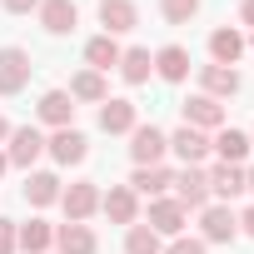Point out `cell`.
<instances>
[{
  "instance_id": "obj_1",
  "label": "cell",
  "mask_w": 254,
  "mask_h": 254,
  "mask_svg": "<svg viewBox=\"0 0 254 254\" xmlns=\"http://www.w3.org/2000/svg\"><path fill=\"white\" fill-rule=\"evenodd\" d=\"M25 85H30V55L5 45L0 50V95H20Z\"/></svg>"
},
{
  "instance_id": "obj_2",
  "label": "cell",
  "mask_w": 254,
  "mask_h": 254,
  "mask_svg": "<svg viewBox=\"0 0 254 254\" xmlns=\"http://www.w3.org/2000/svg\"><path fill=\"white\" fill-rule=\"evenodd\" d=\"M60 204H65L70 224H85V219H90V214L100 209V190H95V180H80V185L60 190Z\"/></svg>"
},
{
  "instance_id": "obj_3",
  "label": "cell",
  "mask_w": 254,
  "mask_h": 254,
  "mask_svg": "<svg viewBox=\"0 0 254 254\" xmlns=\"http://www.w3.org/2000/svg\"><path fill=\"white\" fill-rule=\"evenodd\" d=\"M130 155H135V165H160L165 160V150H170V140H165V130H155V125H135L130 130Z\"/></svg>"
},
{
  "instance_id": "obj_4",
  "label": "cell",
  "mask_w": 254,
  "mask_h": 254,
  "mask_svg": "<svg viewBox=\"0 0 254 254\" xmlns=\"http://www.w3.org/2000/svg\"><path fill=\"white\" fill-rule=\"evenodd\" d=\"M45 155V135L35 130V125H20V130H10V165H20V170H30L35 160Z\"/></svg>"
},
{
  "instance_id": "obj_5",
  "label": "cell",
  "mask_w": 254,
  "mask_h": 254,
  "mask_svg": "<svg viewBox=\"0 0 254 254\" xmlns=\"http://www.w3.org/2000/svg\"><path fill=\"white\" fill-rule=\"evenodd\" d=\"M175 190H180L175 199H180L185 209H204V204H209V180H204L199 165H185V170L175 175Z\"/></svg>"
},
{
  "instance_id": "obj_6",
  "label": "cell",
  "mask_w": 254,
  "mask_h": 254,
  "mask_svg": "<svg viewBox=\"0 0 254 254\" xmlns=\"http://www.w3.org/2000/svg\"><path fill=\"white\" fill-rule=\"evenodd\" d=\"M135 125H140L135 100H105V105H100V130H105V135H130Z\"/></svg>"
},
{
  "instance_id": "obj_7",
  "label": "cell",
  "mask_w": 254,
  "mask_h": 254,
  "mask_svg": "<svg viewBox=\"0 0 254 254\" xmlns=\"http://www.w3.org/2000/svg\"><path fill=\"white\" fill-rule=\"evenodd\" d=\"M185 125L190 130H219L224 125V105L209 100V95H190L185 100Z\"/></svg>"
},
{
  "instance_id": "obj_8",
  "label": "cell",
  "mask_w": 254,
  "mask_h": 254,
  "mask_svg": "<svg viewBox=\"0 0 254 254\" xmlns=\"http://www.w3.org/2000/svg\"><path fill=\"white\" fill-rule=\"evenodd\" d=\"M185 219H190V209L180 199H155L150 204V229L155 234H170L175 239V234H185Z\"/></svg>"
},
{
  "instance_id": "obj_9",
  "label": "cell",
  "mask_w": 254,
  "mask_h": 254,
  "mask_svg": "<svg viewBox=\"0 0 254 254\" xmlns=\"http://www.w3.org/2000/svg\"><path fill=\"white\" fill-rule=\"evenodd\" d=\"M204 239L209 244H229L234 234H239V219H234V209L229 204H204Z\"/></svg>"
},
{
  "instance_id": "obj_10",
  "label": "cell",
  "mask_w": 254,
  "mask_h": 254,
  "mask_svg": "<svg viewBox=\"0 0 254 254\" xmlns=\"http://www.w3.org/2000/svg\"><path fill=\"white\" fill-rule=\"evenodd\" d=\"M100 209H105L115 224H135V219H140V199H135L130 185H115L110 194H100Z\"/></svg>"
},
{
  "instance_id": "obj_11",
  "label": "cell",
  "mask_w": 254,
  "mask_h": 254,
  "mask_svg": "<svg viewBox=\"0 0 254 254\" xmlns=\"http://www.w3.org/2000/svg\"><path fill=\"white\" fill-rule=\"evenodd\" d=\"M140 10H135V0H100V25L105 35H125V30H135Z\"/></svg>"
},
{
  "instance_id": "obj_12",
  "label": "cell",
  "mask_w": 254,
  "mask_h": 254,
  "mask_svg": "<svg viewBox=\"0 0 254 254\" xmlns=\"http://www.w3.org/2000/svg\"><path fill=\"white\" fill-rule=\"evenodd\" d=\"M45 150H50L60 165H80V160L90 155V140H85L80 130H55V135L45 140Z\"/></svg>"
},
{
  "instance_id": "obj_13",
  "label": "cell",
  "mask_w": 254,
  "mask_h": 254,
  "mask_svg": "<svg viewBox=\"0 0 254 254\" xmlns=\"http://www.w3.org/2000/svg\"><path fill=\"white\" fill-rule=\"evenodd\" d=\"M75 20H80L75 0H40V25H45L50 35H70Z\"/></svg>"
},
{
  "instance_id": "obj_14",
  "label": "cell",
  "mask_w": 254,
  "mask_h": 254,
  "mask_svg": "<svg viewBox=\"0 0 254 254\" xmlns=\"http://www.w3.org/2000/svg\"><path fill=\"white\" fill-rule=\"evenodd\" d=\"M40 120L55 125V130H70V120H75V100H70V90H50V95H40Z\"/></svg>"
},
{
  "instance_id": "obj_15",
  "label": "cell",
  "mask_w": 254,
  "mask_h": 254,
  "mask_svg": "<svg viewBox=\"0 0 254 254\" xmlns=\"http://www.w3.org/2000/svg\"><path fill=\"white\" fill-rule=\"evenodd\" d=\"M170 150H175L185 165H204L209 140H204V130H190V125H185V130H175V135H170Z\"/></svg>"
},
{
  "instance_id": "obj_16",
  "label": "cell",
  "mask_w": 254,
  "mask_h": 254,
  "mask_svg": "<svg viewBox=\"0 0 254 254\" xmlns=\"http://www.w3.org/2000/svg\"><path fill=\"white\" fill-rule=\"evenodd\" d=\"M199 85H204L209 100H219V95H239V70H234V65H204V70H199Z\"/></svg>"
},
{
  "instance_id": "obj_17",
  "label": "cell",
  "mask_w": 254,
  "mask_h": 254,
  "mask_svg": "<svg viewBox=\"0 0 254 254\" xmlns=\"http://www.w3.org/2000/svg\"><path fill=\"white\" fill-rule=\"evenodd\" d=\"M155 75L170 80V85H180V80L190 75V50H185V45H165V50L155 55Z\"/></svg>"
},
{
  "instance_id": "obj_18",
  "label": "cell",
  "mask_w": 254,
  "mask_h": 254,
  "mask_svg": "<svg viewBox=\"0 0 254 254\" xmlns=\"http://www.w3.org/2000/svg\"><path fill=\"white\" fill-rule=\"evenodd\" d=\"M209 55H214V65H234V60L244 55V35L229 30V25H219V30L209 35Z\"/></svg>"
},
{
  "instance_id": "obj_19",
  "label": "cell",
  "mask_w": 254,
  "mask_h": 254,
  "mask_svg": "<svg viewBox=\"0 0 254 254\" xmlns=\"http://www.w3.org/2000/svg\"><path fill=\"white\" fill-rule=\"evenodd\" d=\"M170 185H175V175H170L165 165H140V170H135V180H130V190H135V194H155V199H160Z\"/></svg>"
},
{
  "instance_id": "obj_20",
  "label": "cell",
  "mask_w": 254,
  "mask_h": 254,
  "mask_svg": "<svg viewBox=\"0 0 254 254\" xmlns=\"http://www.w3.org/2000/svg\"><path fill=\"white\" fill-rule=\"evenodd\" d=\"M204 180H209V194H219V199H234L244 190V170L239 165H214V170H204Z\"/></svg>"
},
{
  "instance_id": "obj_21",
  "label": "cell",
  "mask_w": 254,
  "mask_h": 254,
  "mask_svg": "<svg viewBox=\"0 0 254 254\" xmlns=\"http://www.w3.org/2000/svg\"><path fill=\"white\" fill-rule=\"evenodd\" d=\"M55 244H60V254H95V234H90V224H60L55 229Z\"/></svg>"
},
{
  "instance_id": "obj_22",
  "label": "cell",
  "mask_w": 254,
  "mask_h": 254,
  "mask_svg": "<svg viewBox=\"0 0 254 254\" xmlns=\"http://www.w3.org/2000/svg\"><path fill=\"white\" fill-rule=\"evenodd\" d=\"M15 244H20L25 254H45V249L55 244V229H50L45 219H30V224H20V229H15Z\"/></svg>"
},
{
  "instance_id": "obj_23",
  "label": "cell",
  "mask_w": 254,
  "mask_h": 254,
  "mask_svg": "<svg viewBox=\"0 0 254 254\" xmlns=\"http://www.w3.org/2000/svg\"><path fill=\"white\" fill-rule=\"evenodd\" d=\"M85 60H90V70H115L120 65V45H115V35H95L90 45H85Z\"/></svg>"
},
{
  "instance_id": "obj_24",
  "label": "cell",
  "mask_w": 254,
  "mask_h": 254,
  "mask_svg": "<svg viewBox=\"0 0 254 254\" xmlns=\"http://www.w3.org/2000/svg\"><path fill=\"white\" fill-rule=\"evenodd\" d=\"M155 70V55L150 50H120V75L130 80V85H145Z\"/></svg>"
},
{
  "instance_id": "obj_25",
  "label": "cell",
  "mask_w": 254,
  "mask_h": 254,
  "mask_svg": "<svg viewBox=\"0 0 254 254\" xmlns=\"http://www.w3.org/2000/svg\"><path fill=\"white\" fill-rule=\"evenodd\" d=\"M70 100H110V90H105V75L100 70H80L75 80H70Z\"/></svg>"
},
{
  "instance_id": "obj_26",
  "label": "cell",
  "mask_w": 254,
  "mask_h": 254,
  "mask_svg": "<svg viewBox=\"0 0 254 254\" xmlns=\"http://www.w3.org/2000/svg\"><path fill=\"white\" fill-rule=\"evenodd\" d=\"M214 150H219V165H239V160L249 155V135H244V130H219Z\"/></svg>"
},
{
  "instance_id": "obj_27",
  "label": "cell",
  "mask_w": 254,
  "mask_h": 254,
  "mask_svg": "<svg viewBox=\"0 0 254 254\" xmlns=\"http://www.w3.org/2000/svg\"><path fill=\"white\" fill-rule=\"evenodd\" d=\"M25 199H30V204H40V209H45V204H55V199H60V180H55L50 170L30 175V185H25Z\"/></svg>"
},
{
  "instance_id": "obj_28",
  "label": "cell",
  "mask_w": 254,
  "mask_h": 254,
  "mask_svg": "<svg viewBox=\"0 0 254 254\" xmlns=\"http://www.w3.org/2000/svg\"><path fill=\"white\" fill-rule=\"evenodd\" d=\"M125 254H160V234L150 224H130V234H125Z\"/></svg>"
},
{
  "instance_id": "obj_29",
  "label": "cell",
  "mask_w": 254,
  "mask_h": 254,
  "mask_svg": "<svg viewBox=\"0 0 254 254\" xmlns=\"http://www.w3.org/2000/svg\"><path fill=\"white\" fill-rule=\"evenodd\" d=\"M199 10V0H160V15L170 25H190V15Z\"/></svg>"
},
{
  "instance_id": "obj_30",
  "label": "cell",
  "mask_w": 254,
  "mask_h": 254,
  "mask_svg": "<svg viewBox=\"0 0 254 254\" xmlns=\"http://www.w3.org/2000/svg\"><path fill=\"white\" fill-rule=\"evenodd\" d=\"M170 254H204V239H190V234H175Z\"/></svg>"
},
{
  "instance_id": "obj_31",
  "label": "cell",
  "mask_w": 254,
  "mask_h": 254,
  "mask_svg": "<svg viewBox=\"0 0 254 254\" xmlns=\"http://www.w3.org/2000/svg\"><path fill=\"white\" fill-rule=\"evenodd\" d=\"M0 254H15V224L0 219Z\"/></svg>"
},
{
  "instance_id": "obj_32",
  "label": "cell",
  "mask_w": 254,
  "mask_h": 254,
  "mask_svg": "<svg viewBox=\"0 0 254 254\" xmlns=\"http://www.w3.org/2000/svg\"><path fill=\"white\" fill-rule=\"evenodd\" d=\"M5 10L10 15H30V10H40V0H5Z\"/></svg>"
},
{
  "instance_id": "obj_33",
  "label": "cell",
  "mask_w": 254,
  "mask_h": 254,
  "mask_svg": "<svg viewBox=\"0 0 254 254\" xmlns=\"http://www.w3.org/2000/svg\"><path fill=\"white\" fill-rule=\"evenodd\" d=\"M239 20H244V25H254V0H244V5H239Z\"/></svg>"
},
{
  "instance_id": "obj_34",
  "label": "cell",
  "mask_w": 254,
  "mask_h": 254,
  "mask_svg": "<svg viewBox=\"0 0 254 254\" xmlns=\"http://www.w3.org/2000/svg\"><path fill=\"white\" fill-rule=\"evenodd\" d=\"M239 224H244V234H254V204L244 209V219H239Z\"/></svg>"
},
{
  "instance_id": "obj_35",
  "label": "cell",
  "mask_w": 254,
  "mask_h": 254,
  "mask_svg": "<svg viewBox=\"0 0 254 254\" xmlns=\"http://www.w3.org/2000/svg\"><path fill=\"white\" fill-rule=\"evenodd\" d=\"M0 140H10V125H5V115H0Z\"/></svg>"
},
{
  "instance_id": "obj_36",
  "label": "cell",
  "mask_w": 254,
  "mask_h": 254,
  "mask_svg": "<svg viewBox=\"0 0 254 254\" xmlns=\"http://www.w3.org/2000/svg\"><path fill=\"white\" fill-rule=\"evenodd\" d=\"M244 190H254V170H244Z\"/></svg>"
},
{
  "instance_id": "obj_37",
  "label": "cell",
  "mask_w": 254,
  "mask_h": 254,
  "mask_svg": "<svg viewBox=\"0 0 254 254\" xmlns=\"http://www.w3.org/2000/svg\"><path fill=\"white\" fill-rule=\"evenodd\" d=\"M5 165H10V160H5V155H0V175H5Z\"/></svg>"
}]
</instances>
